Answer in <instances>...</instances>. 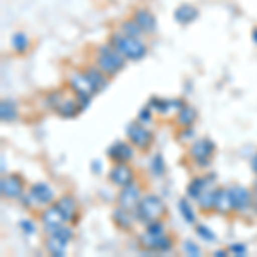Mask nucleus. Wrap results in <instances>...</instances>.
Wrapping results in <instances>:
<instances>
[{
	"label": "nucleus",
	"mask_w": 257,
	"mask_h": 257,
	"mask_svg": "<svg viewBox=\"0 0 257 257\" xmlns=\"http://www.w3.org/2000/svg\"><path fill=\"white\" fill-rule=\"evenodd\" d=\"M108 43L117 50L118 53H122L125 60L138 62L146 55L148 47L144 45V41L138 38V36H128L125 33L117 31L110 36Z\"/></svg>",
	"instance_id": "obj_1"
},
{
	"label": "nucleus",
	"mask_w": 257,
	"mask_h": 257,
	"mask_svg": "<svg viewBox=\"0 0 257 257\" xmlns=\"http://www.w3.org/2000/svg\"><path fill=\"white\" fill-rule=\"evenodd\" d=\"M48 105L64 118H72L84 110L79 96L74 91L72 94L67 91H53L52 94H48Z\"/></svg>",
	"instance_id": "obj_2"
},
{
	"label": "nucleus",
	"mask_w": 257,
	"mask_h": 257,
	"mask_svg": "<svg viewBox=\"0 0 257 257\" xmlns=\"http://www.w3.org/2000/svg\"><path fill=\"white\" fill-rule=\"evenodd\" d=\"M134 213L138 221L148 225V223L161 219L167 214V204H165V201L161 197L155 196V194H148V196H143Z\"/></svg>",
	"instance_id": "obj_3"
},
{
	"label": "nucleus",
	"mask_w": 257,
	"mask_h": 257,
	"mask_svg": "<svg viewBox=\"0 0 257 257\" xmlns=\"http://www.w3.org/2000/svg\"><path fill=\"white\" fill-rule=\"evenodd\" d=\"M94 64H96L98 67L106 74V76L111 77L125 67V59H123L122 53H118L110 43H106V45L98 47Z\"/></svg>",
	"instance_id": "obj_4"
},
{
	"label": "nucleus",
	"mask_w": 257,
	"mask_h": 257,
	"mask_svg": "<svg viewBox=\"0 0 257 257\" xmlns=\"http://www.w3.org/2000/svg\"><path fill=\"white\" fill-rule=\"evenodd\" d=\"M69 88L79 96L84 108L91 103V98L96 94V89H94L93 82L89 81L84 70H72L69 74Z\"/></svg>",
	"instance_id": "obj_5"
},
{
	"label": "nucleus",
	"mask_w": 257,
	"mask_h": 257,
	"mask_svg": "<svg viewBox=\"0 0 257 257\" xmlns=\"http://www.w3.org/2000/svg\"><path fill=\"white\" fill-rule=\"evenodd\" d=\"M127 139L136 149H139V151H148V149L153 146L155 136H153V132L149 131L143 122L136 120V122H131L127 125Z\"/></svg>",
	"instance_id": "obj_6"
},
{
	"label": "nucleus",
	"mask_w": 257,
	"mask_h": 257,
	"mask_svg": "<svg viewBox=\"0 0 257 257\" xmlns=\"http://www.w3.org/2000/svg\"><path fill=\"white\" fill-rule=\"evenodd\" d=\"M213 155H214V143L211 139H196L189 148V156L197 167L204 168L211 165L213 161Z\"/></svg>",
	"instance_id": "obj_7"
},
{
	"label": "nucleus",
	"mask_w": 257,
	"mask_h": 257,
	"mask_svg": "<svg viewBox=\"0 0 257 257\" xmlns=\"http://www.w3.org/2000/svg\"><path fill=\"white\" fill-rule=\"evenodd\" d=\"M139 243H141V247H144L146 250L167 252L172 248L173 240H172V237H168L167 233L155 235V233H149V231H144V233L139 235Z\"/></svg>",
	"instance_id": "obj_8"
},
{
	"label": "nucleus",
	"mask_w": 257,
	"mask_h": 257,
	"mask_svg": "<svg viewBox=\"0 0 257 257\" xmlns=\"http://www.w3.org/2000/svg\"><path fill=\"white\" fill-rule=\"evenodd\" d=\"M141 199H143V192H141L139 185L132 182V184L125 185V187H120V192L117 196V204L123 209L136 211Z\"/></svg>",
	"instance_id": "obj_9"
},
{
	"label": "nucleus",
	"mask_w": 257,
	"mask_h": 257,
	"mask_svg": "<svg viewBox=\"0 0 257 257\" xmlns=\"http://www.w3.org/2000/svg\"><path fill=\"white\" fill-rule=\"evenodd\" d=\"M0 192L7 199H21L24 194V178L21 175H4L0 180Z\"/></svg>",
	"instance_id": "obj_10"
},
{
	"label": "nucleus",
	"mask_w": 257,
	"mask_h": 257,
	"mask_svg": "<svg viewBox=\"0 0 257 257\" xmlns=\"http://www.w3.org/2000/svg\"><path fill=\"white\" fill-rule=\"evenodd\" d=\"M40 218H41V223H43V226H45V230H47V233L50 231L52 233L55 228H59L62 225H65V216H64V213L60 211L59 206L53 202V204H50L47 206L43 211H41V214H40Z\"/></svg>",
	"instance_id": "obj_11"
},
{
	"label": "nucleus",
	"mask_w": 257,
	"mask_h": 257,
	"mask_svg": "<svg viewBox=\"0 0 257 257\" xmlns=\"http://www.w3.org/2000/svg\"><path fill=\"white\" fill-rule=\"evenodd\" d=\"M228 189L235 213H245L248 208H252V190H247L243 185H231Z\"/></svg>",
	"instance_id": "obj_12"
},
{
	"label": "nucleus",
	"mask_w": 257,
	"mask_h": 257,
	"mask_svg": "<svg viewBox=\"0 0 257 257\" xmlns=\"http://www.w3.org/2000/svg\"><path fill=\"white\" fill-rule=\"evenodd\" d=\"M134 177V170L128 167V163H113V167L108 172L110 182L117 187H125V185L132 184Z\"/></svg>",
	"instance_id": "obj_13"
},
{
	"label": "nucleus",
	"mask_w": 257,
	"mask_h": 257,
	"mask_svg": "<svg viewBox=\"0 0 257 257\" xmlns=\"http://www.w3.org/2000/svg\"><path fill=\"white\" fill-rule=\"evenodd\" d=\"M108 158L113 163H131L134 158V146L125 141H117L108 149Z\"/></svg>",
	"instance_id": "obj_14"
},
{
	"label": "nucleus",
	"mask_w": 257,
	"mask_h": 257,
	"mask_svg": "<svg viewBox=\"0 0 257 257\" xmlns=\"http://www.w3.org/2000/svg\"><path fill=\"white\" fill-rule=\"evenodd\" d=\"M30 194L35 201V204H40V206H50L55 202V192L53 189L50 187L48 184L45 182H38V184H33L31 189H30Z\"/></svg>",
	"instance_id": "obj_15"
},
{
	"label": "nucleus",
	"mask_w": 257,
	"mask_h": 257,
	"mask_svg": "<svg viewBox=\"0 0 257 257\" xmlns=\"http://www.w3.org/2000/svg\"><path fill=\"white\" fill-rule=\"evenodd\" d=\"M132 19L138 23V26L143 30L144 35H151V33L156 31V26H158V21H156L155 14L148 9H138L132 16Z\"/></svg>",
	"instance_id": "obj_16"
},
{
	"label": "nucleus",
	"mask_w": 257,
	"mask_h": 257,
	"mask_svg": "<svg viewBox=\"0 0 257 257\" xmlns=\"http://www.w3.org/2000/svg\"><path fill=\"white\" fill-rule=\"evenodd\" d=\"M214 211L223 216L233 213V202H231L230 189L226 187H218L216 196H214Z\"/></svg>",
	"instance_id": "obj_17"
},
{
	"label": "nucleus",
	"mask_w": 257,
	"mask_h": 257,
	"mask_svg": "<svg viewBox=\"0 0 257 257\" xmlns=\"http://www.w3.org/2000/svg\"><path fill=\"white\" fill-rule=\"evenodd\" d=\"M113 221L117 228L123 231H128L132 230V225H134V221H138V218H136V213L134 211H128V209H123V208H118L113 211Z\"/></svg>",
	"instance_id": "obj_18"
},
{
	"label": "nucleus",
	"mask_w": 257,
	"mask_h": 257,
	"mask_svg": "<svg viewBox=\"0 0 257 257\" xmlns=\"http://www.w3.org/2000/svg\"><path fill=\"white\" fill-rule=\"evenodd\" d=\"M214 180H216V177L211 173V175H206V177H196L192 178V180L189 182L187 185V196L192 197V199H197L201 196V192L204 190L208 185L214 184Z\"/></svg>",
	"instance_id": "obj_19"
},
{
	"label": "nucleus",
	"mask_w": 257,
	"mask_h": 257,
	"mask_svg": "<svg viewBox=\"0 0 257 257\" xmlns=\"http://www.w3.org/2000/svg\"><path fill=\"white\" fill-rule=\"evenodd\" d=\"M197 118H199L197 110L194 108L192 105H187V103H185L175 115V122H177V125H180V127H192L194 123L197 122Z\"/></svg>",
	"instance_id": "obj_20"
},
{
	"label": "nucleus",
	"mask_w": 257,
	"mask_h": 257,
	"mask_svg": "<svg viewBox=\"0 0 257 257\" xmlns=\"http://www.w3.org/2000/svg\"><path fill=\"white\" fill-rule=\"evenodd\" d=\"M173 16H175V21L178 24H190L199 18V11L192 4H182V6L177 7Z\"/></svg>",
	"instance_id": "obj_21"
},
{
	"label": "nucleus",
	"mask_w": 257,
	"mask_h": 257,
	"mask_svg": "<svg viewBox=\"0 0 257 257\" xmlns=\"http://www.w3.org/2000/svg\"><path fill=\"white\" fill-rule=\"evenodd\" d=\"M67 245H69V242H65L64 238H60L59 235H55V233H50L47 238V243H45L48 254L53 257H64L67 254Z\"/></svg>",
	"instance_id": "obj_22"
},
{
	"label": "nucleus",
	"mask_w": 257,
	"mask_h": 257,
	"mask_svg": "<svg viewBox=\"0 0 257 257\" xmlns=\"http://www.w3.org/2000/svg\"><path fill=\"white\" fill-rule=\"evenodd\" d=\"M55 204L59 206L60 211L64 213L65 221H67V223L76 219V216H77V204H76V201H74L72 196H62L59 201H55Z\"/></svg>",
	"instance_id": "obj_23"
},
{
	"label": "nucleus",
	"mask_w": 257,
	"mask_h": 257,
	"mask_svg": "<svg viewBox=\"0 0 257 257\" xmlns=\"http://www.w3.org/2000/svg\"><path fill=\"white\" fill-rule=\"evenodd\" d=\"M216 189L218 187H214V184H211L204 190H202L201 196L196 199L197 204H199V208H201V211L208 213V211H213L214 209V196H216Z\"/></svg>",
	"instance_id": "obj_24"
},
{
	"label": "nucleus",
	"mask_w": 257,
	"mask_h": 257,
	"mask_svg": "<svg viewBox=\"0 0 257 257\" xmlns=\"http://www.w3.org/2000/svg\"><path fill=\"white\" fill-rule=\"evenodd\" d=\"M86 74H88L89 81L93 82L94 89H96V93H99L101 89L106 88V84H108V76H106L105 72H103L101 69L98 67V65H93V67H88L84 70Z\"/></svg>",
	"instance_id": "obj_25"
},
{
	"label": "nucleus",
	"mask_w": 257,
	"mask_h": 257,
	"mask_svg": "<svg viewBox=\"0 0 257 257\" xmlns=\"http://www.w3.org/2000/svg\"><path fill=\"white\" fill-rule=\"evenodd\" d=\"M0 118L4 122H12V120L18 118V105L11 99H4L2 105H0Z\"/></svg>",
	"instance_id": "obj_26"
},
{
	"label": "nucleus",
	"mask_w": 257,
	"mask_h": 257,
	"mask_svg": "<svg viewBox=\"0 0 257 257\" xmlns=\"http://www.w3.org/2000/svg\"><path fill=\"white\" fill-rule=\"evenodd\" d=\"M11 45L18 53H24L28 50V47H30V40H28V36L24 35V33H14L11 40Z\"/></svg>",
	"instance_id": "obj_27"
},
{
	"label": "nucleus",
	"mask_w": 257,
	"mask_h": 257,
	"mask_svg": "<svg viewBox=\"0 0 257 257\" xmlns=\"http://www.w3.org/2000/svg\"><path fill=\"white\" fill-rule=\"evenodd\" d=\"M178 209H180V214L185 219V223H196V213H194L192 206L185 197L178 201Z\"/></svg>",
	"instance_id": "obj_28"
},
{
	"label": "nucleus",
	"mask_w": 257,
	"mask_h": 257,
	"mask_svg": "<svg viewBox=\"0 0 257 257\" xmlns=\"http://www.w3.org/2000/svg\"><path fill=\"white\" fill-rule=\"evenodd\" d=\"M120 31L125 33V35H128V36H138V38H141V36L144 35L143 30L138 26V23H136L134 19L123 21V23L120 24Z\"/></svg>",
	"instance_id": "obj_29"
},
{
	"label": "nucleus",
	"mask_w": 257,
	"mask_h": 257,
	"mask_svg": "<svg viewBox=\"0 0 257 257\" xmlns=\"http://www.w3.org/2000/svg\"><path fill=\"white\" fill-rule=\"evenodd\" d=\"M151 172L156 177H161L165 173V161L161 155H155V158L151 160Z\"/></svg>",
	"instance_id": "obj_30"
},
{
	"label": "nucleus",
	"mask_w": 257,
	"mask_h": 257,
	"mask_svg": "<svg viewBox=\"0 0 257 257\" xmlns=\"http://www.w3.org/2000/svg\"><path fill=\"white\" fill-rule=\"evenodd\" d=\"M196 233H197L201 238H204L206 242H214V240H216V235H214L213 231H211L209 228H208V226H204V225H197V226H196Z\"/></svg>",
	"instance_id": "obj_31"
},
{
	"label": "nucleus",
	"mask_w": 257,
	"mask_h": 257,
	"mask_svg": "<svg viewBox=\"0 0 257 257\" xmlns=\"http://www.w3.org/2000/svg\"><path fill=\"white\" fill-rule=\"evenodd\" d=\"M146 231H149V233H155V235H161L165 233V225L161 219H156V221H151L146 225Z\"/></svg>",
	"instance_id": "obj_32"
},
{
	"label": "nucleus",
	"mask_w": 257,
	"mask_h": 257,
	"mask_svg": "<svg viewBox=\"0 0 257 257\" xmlns=\"http://www.w3.org/2000/svg\"><path fill=\"white\" fill-rule=\"evenodd\" d=\"M184 250H185V254H187V255H192V257L201 255V248H199L194 242H190V240H187V242L184 243Z\"/></svg>",
	"instance_id": "obj_33"
},
{
	"label": "nucleus",
	"mask_w": 257,
	"mask_h": 257,
	"mask_svg": "<svg viewBox=\"0 0 257 257\" xmlns=\"http://www.w3.org/2000/svg\"><path fill=\"white\" fill-rule=\"evenodd\" d=\"M190 139H194L192 127H182L180 134H178V141H182V143H189Z\"/></svg>",
	"instance_id": "obj_34"
},
{
	"label": "nucleus",
	"mask_w": 257,
	"mask_h": 257,
	"mask_svg": "<svg viewBox=\"0 0 257 257\" xmlns=\"http://www.w3.org/2000/svg\"><path fill=\"white\" fill-rule=\"evenodd\" d=\"M151 106H144V108L143 110H141L139 111V122H143V123H148V122H151Z\"/></svg>",
	"instance_id": "obj_35"
},
{
	"label": "nucleus",
	"mask_w": 257,
	"mask_h": 257,
	"mask_svg": "<svg viewBox=\"0 0 257 257\" xmlns=\"http://www.w3.org/2000/svg\"><path fill=\"white\" fill-rule=\"evenodd\" d=\"M230 252L235 255H247V247L243 245V243H233V245L230 247Z\"/></svg>",
	"instance_id": "obj_36"
},
{
	"label": "nucleus",
	"mask_w": 257,
	"mask_h": 257,
	"mask_svg": "<svg viewBox=\"0 0 257 257\" xmlns=\"http://www.w3.org/2000/svg\"><path fill=\"white\" fill-rule=\"evenodd\" d=\"M19 226L23 228V230L26 231L28 235L35 233V225H33V221H30V219H23V221L19 223Z\"/></svg>",
	"instance_id": "obj_37"
},
{
	"label": "nucleus",
	"mask_w": 257,
	"mask_h": 257,
	"mask_svg": "<svg viewBox=\"0 0 257 257\" xmlns=\"http://www.w3.org/2000/svg\"><path fill=\"white\" fill-rule=\"evenodd\" d=\"M252 208H254V211L257 213V182H255L254 189H252Z\"/></svg>",
	"instance_id": "obj_38"
},
{
	"label": "nucleus",
	"mask_w": 257,
	"mask_h": 257,
	"mask_svg": "<svg viewBox=\"0 0 257 257\" xmlns=\"http://www.w3.org/2000/svg\"><path fill=\"white\" fill-rule=\"evenodd\" d=\"M252 170H254V173L257 175V156H255L254 160H252Z\"/></svg>",
	"instance_id": "obj_39"
},
{
	"label": "nucleus",
	"mask_w": 257,
	"mask_h": 257,
	"mask_svg": "<svg viewBox=\"0 0 257 257\" xmlns=\"http://www.w3.org/2000/svg\"><path fill=\"white\" fill-rule=\"evenodd\" d=\"M214 255H218V257H225V255H226V250H216V252H214Z\"/></svg>",
	"instance_id": "obj_40"
},
{
	"label": "nucleus",
	"mask_w": 257,
	"mask_h": 257,
	"mask_svg": "<svg viewBox=\"0 0 257 257\" xmlns=\"http://www.w3.org/2000/svg\"><path fill=\"white\" fill-rule=\"evenodd\" d=\"M252 40H254V41H255V43H257V28H255V30H254V31H252Z\"/></svg>",
	"instance_id": "obj_41"
}]
</instances>
